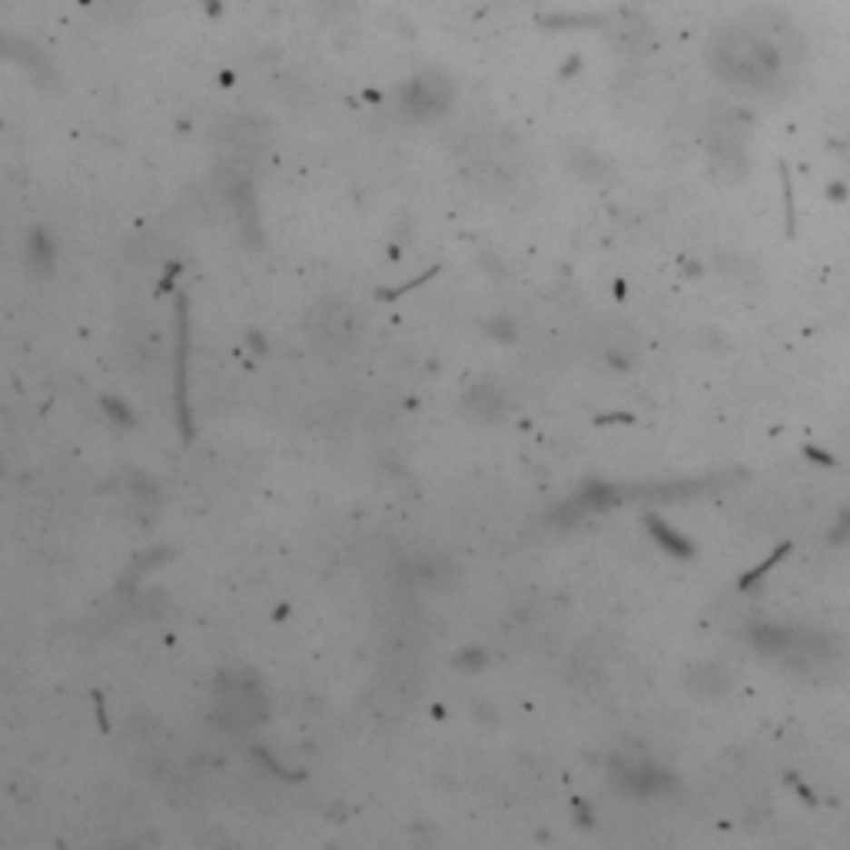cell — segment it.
<instances>
[{"mask_svg": "<svg viewBox=\"0 0 850 850\" xmlns=\"http://www.w3.org/2000/svg\"><path fill=\"white\" fill-rule=\"evenodd\" d=\"M651 529H655L657 541H661V545H667V549H671V551H687V545H685V541H681V539H675V535H671V529H665V525H661V522H655V519H651Z\"/></svg>", "mask_w": 850, "mask_h": 850, "instance_id": "1", "label": "cell"}]
</instances>
